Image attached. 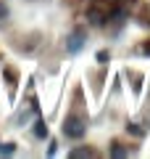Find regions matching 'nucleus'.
Segmentation results:
<instances>
[{"instance_id": "nucleus-9", "label": "nucleus", "mask_w": 150, "mask_h": 159, "mask_svg": "<svg viewBox=\"0 0 150 159\" xmlns=\"http://www.w3.org/2000/svg\"><path fill=\"white\" fill-rule=\"evenodd\" d=\"M145 53H150V45H145Z\"/></svg>"}, {"instance_id": "nucleus-1", "label": "nucleus", "mask_w": 150, "mask_h": 159, "mask_svg": "<svg viewBox=\"0 0 150 159\" xmlns=\"http://www.w3.org/2000/svg\"><path fill=\"white\" fill-rule=\"evenodd\" d=\"M63 133H66L69 138H82L84 133H87V122H84V119L79 117V114H71V117H66Z\"/></svg>"}, {"instance_id": "nucleus-3", "label": "nucleus", "mask_w": 150, "mask_h": 159, "mask_svg": "<svg viewBox=\"0 0 150 159\" xmlns=\"http://www.w3.org/2000/svg\"><path fill=\"white\" fill-rule=\"evenodd\" d=\"M87 19H90L92 27H103V24H106V13L100 11V8H90V11H87Z\"/></svg>"}, {"instance_id": "nucleus-2", "label": "nucleus", "mask_w": 150, "mask_h": 159, "mask_svg": "<svg viewBox=\"0 0 150 159\" xmlns=\"http://www.w3.org/2000/svg\"><path fill=\"white\" fill-rule=\"evenodd\" d=\"M82 45H84V29L79 27V29H74V32H71V37H69V45H66V48H69L71 53H77Z\"/></svg>"}, {"instance_id": "nucleus-10", "label": "nucleus", "mask_w": 150, "mask_h": 159, "mask_svg": "<svg viewBox=\"0 0 150 159\" xmlns=\"http://www.w3.org/2000/svg\"><path fill=\"white\" fill-rule=\"evenodd\" d=\"M129 3H132V0H129Z\"/></svg>"}, {"instance_id": "nucleus-4", "label": "nucleus", "mask_w": 150, "mask_h": 159, "mask_svg": "<svg viewBox=\"0 0 150 159\" xmlns=\"http://www.w3.org/2000/svg\"><path fill=\"white\" fill-rule=\"evenodd\" d=\"M71 159H84V157H95V148H87V146H82V148H71V154H69Z\"/></svg>"}, {"instance_id": "nucleus-6", "label": "nucleus", "mask_w": 150, "mask_h": 159, "mask_svg": "<svg viewBox=\"0 0 150 159\" xmlns=\"http://www.w3.org/2000/svg\"><path fill=\"white\" fill-rule=\"evenodd\" d=\"M6 21H8V8L0 3V24H6Z\"/></svg>"}, {"instance_id": "nucleus-5", "label": "nucleus", "mask_w": 150, "mask_h": 159, "mask_svg": "<svg viewBox=\"0 0 150 159\" xmlns=\"http://www.w3.org/2000/svg\"><path fill=\"white\" fill-rule=\"evenodd\" d=\"M34 135L45 138V135H48V125H45V122H37V125H34Z\"/></svg>"}, {"instance_id": "nucleus-8", "label": "nucleus", "mask_w": 150, "mask_h": 159, "mask_svg": "<svg viewBox=\"0 0 150 159\" xmlns=\"http://www.w3.org/2000/svg\"><path fill=\"white\" fill-rule=\"evenodd\" d=\"M106 58H108L106 51H100V53H98V61H100V64H106Z\"/></svg>"}, {"instance_id": "nucleus-7", "label": "nucleus", "mask_w": 150, "mask_h": 159, "mask_svg": "<svg viewBox=\"0 0 150 159\" xmlns=\"http://www.w3.org/2000/svg\"><path fill=\"white\" fill-rule=\"evenodd\" d=\"M0 151H3V154H13V143H6V146H0Z\"/></svg>"}]
</instances>
